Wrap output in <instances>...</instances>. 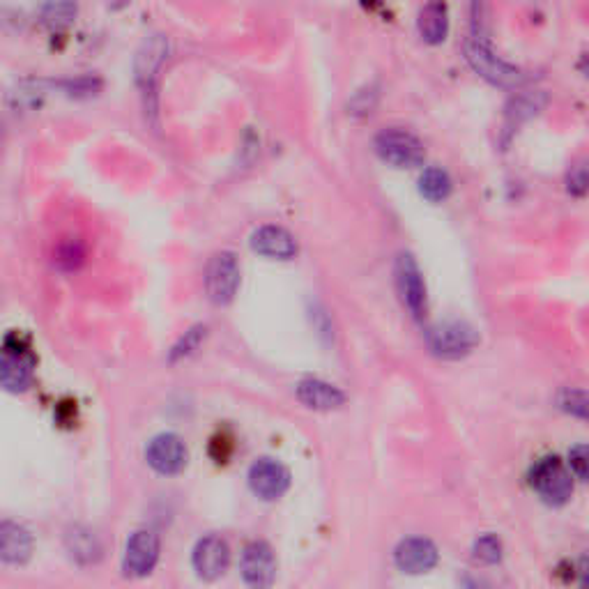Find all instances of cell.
Listing matches in <instances>:
<instances>
[{"mask_svg":"<svg viewBox=\"0 0 589 589\" xmlns=\"http://www.w3.org/2000/svg\"><path fill=\"white\" fill-rule=\"evenodd\" d=\"M166 53L168 42L164 40V35L145 37L139 53H136V81L141 83L143 90L152 88V81H155V74L166 58Z\"/></svg>","mask_w":589,"mask_h":589,"instance_id":"9a60e30c","label":"cell"},{"mask_svg":"<svg viewBox=\"0 0 589 589\" xmlns=\"http://www.w3.org/2000/svg\"><path fill=\"white\" fill-rule=\"evenodd\" d=\"M417 26H419V35L424 37V42H428V44L445 42V37L449 33L447 7L440 5V3L426 5L424 10L419 12Z\"/></svg>","mask_w":589,"mask_h":589,"instance_id":"ac0fdd59","label":"cell"},{"mask_svg":"<svg viewBox=\"0 0 589 589\" xmlns=\"http://www.w3.org/2000/svg\"><path fill=\"white\" fill-rule=\"evenodd\" d=\"M0 378H3V387L7 392H26L30 378H33V359L26 355V350L12 348L7 343L3 350V362H0Z\"/></svg>","mask_w":589,"mask_h":589,"instance_id":"5bb4252c","label":"cell"},{"mask_svg":"<svg viewBox=\"0 0 589 589\" xmlns=\"http://www.w3.org/2000/svg\"><path fill=\"white\" fill-rule=\"evenodd\" d=\"M86 258V249L79 240H67L56 249V265L60 270H76Z\"/></svg>","mask_w":589,"mask_h":589,"instance_id":"cb8c5ba5","label":"cell"},{"mask_svg":"<svg viewBox=\"0 0 589 589\" xmlns=\"http://www.w3.org/2000/svg\"><path fill=\"white\" fill-rule=\"evenodd\" d=\"M569 465L578 479L589 481V445H578L571 449Z\"/></svg>","mask_w":589,"mask_h":589,"instance_id":"f1b7e54d","label":"cell"},{"mask_svg":"<svg viewBox=\"0 0 589 589\" xmlns=\"http://www.w3.org/2000/svg\"><path fill=\"white\" fill-rule=\"evenodd\" d=\"M472 555L481 564H497L502 560V541L495 534H484V537L474 541Z\"/></svg>","mask_w":589,"mask_h":589,"instance_id":"603a6c76","label":"cell"},{"mask_svg":"<svg viewBox=\"0 0 589 589\" xmlns=\"http://www.w3.org/2000/svg\"><path fill=\"white\" fill-rule=\"evenodd\" d=\"M530 484L537 495L546 504L560 507V504L569 502L573 495V479L571 472L564 468V463L555 456H546L534 465L530 474Z\"/></svg>","mask_w":589,"mask_h":589,"instance_id":"7a4b0ae2","label":"cell"},{"mask_svg":"<svg viewBox=\"0 0 589 589\" xmlns=\"http://www.w3.org/2000/svg\"><path fill=\"white\" fill-rule=\"evenodd\" d=\"M396 286H399L401 300L408 311L415 318H422L426 311V283L422 277V270H419L417 260L410 254H401L396 258Z\"/></svg>","mask_w":589,"mask_h":589,"instance_id":"52a82bcc","label":"cell"},{"mask_svg":"<svg viewBox=\"0 0 589 589\" xmlns=\"http://www.w3.org/2000/svg\"><path fill=\"white\" fill-rule=\"evenodd\" d=\"M63 86L67 88V93L76 95V97H86V95H95L99 88H102V81L97 76H79L74 81H65Z\"/></svg>","mask_w":589,"mask_h":589,"instance_id":"83f0119b","label":"cell"},{"mask_svg":"<svg viewBox=\"0 0 589 589\" xmlns=\"http://www.w3.org/2000/svg\"><path fill=\"white\" fill-rule=\"evenodd\" d=\"M419 191H422V196L431 203L445 201V198L451 194L449 173L445 171V168H438V166L426 168L422 178H419Z\"/></svg>","mask_w":589,"mask_h":589,"instance_id":"ffe728a7","label":"cell"},{"mask_svg":"<svg viewBox=\"0 0 589 589\" xmlns=\"http://www.w3.org/2000/svg\"><path fill=\"white\" fill-rule=\"evenodd\" d=\"M249 486L263 500H279L290 486V472L274 458H260L249 470Z\"/></svg>","mask_w":589,"mask_h":589,"instance_id":"8fae6325","label":"cell"},{"mask_svg":"<svg viewBox=\"0 0 589 589\" xmlns=\"http://www.w3.org/2000/svg\"><path fill=\"white\" fill-rule=\"evenodd\" d=\"M566 189L573 196H587L589 194V159L578 162L566 175Z\"/></svg>","mask_w":589,"mask_h":589,"instance_id":"d4e9b609","label":"cell"},{"mask_svg":"<svg viewBox=\"0 0 589 589\" xmlns=\"http://www.w3.org/2000/svg\"><path fill=\"white\" fill-rule=\"evenodd\" d=\"M396 566L403 573H426L431 571L435 564H438V548H435L433 541H428L424 537H410L399 543L394 553Z\"/></svg>","mask_w":589,"mask_h":589,"instance_id":"7c38bea8","label":"cell"},{"mask_svg":"<svg viewBox=\"0 0 589 589\" xmlns=\"http://www.w3.org/2000/svg\"><path fill=\"white\" fill-rule=\"evenodd\" d=\"M67 550H70L76 562L90 564L99 557V541L86 527H72L67 532Z\"/></svg>","mask_w":589,"mask_h":589,"instance_id":"d6986e66","label":"cell"},{"mask_svg":"<svg viewBox=\"0 0 589 589\" xmlns=\"http://www.w3.org/2000/svg\"><path fill=\"white\" fill-rule=\"evenodd\" d=\"M148 463L152 470H157L159 474H178L185 470L187 465V447L182 438H178L175 433H162L157 438H152L148 445Z\"/></svg>","mask_w":589,"mask_h":589,"instance_id":"9c48e42d","label":"cell"},{"mask_svg":"<svg viewBox=\"0 0 589 589\" xmlns=\"http://www.w3.org/2000/svg\"><path fill=\"white\" fill-rule=\"evenodd\" d=\"M191 562H194L198 576L205 580H217L219 576H224L228 564H231V548L219 534H208L196 543Z\"/></svg>","mask_w":589,"mask_h":589,"instance_id":"30bf717a","label":"cell"},{"mask_svg":"<svg viewBox=\"0 0 589 589\" xmlns=\"http://www.w3.org/2000/svg\"><path fill=\"white\" fill-rule=\"evenodd\" d=\"M479 343V334L472 325L461 320H447L428 330V346L442 359H458L470 355Z\"/></svg>","mask_w":589,"mask_h":589,"instance_id":"277c9868","label":"cell"},{"mask_svg":"<svg viewBox=\"0 0 589 589\" xmlns=\"http://www.w3.org/2000/svg\"><path fill=\"white\" fill-rule=\"evenodd\" d=\"M297 399L313 410H336L346 403V396H343L339 387L316 378L302 380L300 385H297Z\"/></svg>","mask_w":589,"mask_h":589,"instance_id":"e0dca14e","label":"cell"},{"mask_svg":"<svg viewBox=\"0 0 589 589\" xmlns=\"http://www.w3.org/2000/svg\"><path fill=\"white\" fill-rule=\"evenodd\" d=\"M159 560V537L150 530L134 532L125 548V573L132 578H143L155 569Z\"/></svg>","mask_w":589,"mask_h":589,"instance_id":"ba28073f","label":"cell"},{"mask_svg":"<svg viewBox=\"0 0 589 589\" xmlns=\"http://www.w3.org/2000/svg\"><path fill=\"white\" fill-rule=\"evenodd\" d=\"M240 286V263L231 251H219L205 267V290L214 304H228Z\"/></svg>","mask_w":589,"mask_h":589,"instance_id":"5b68a950","label":"cell"},{"mask_svg":"<svg viewBox=\"0 0 589 589\" xmlns=\"http://www.w3.org/2000/svg\"><path fill=\"white\" fill-rule=\"evenodd\" d=\"M251 249L258 251L260 256H270L279 260H288L297 254V242L290 231L283 226H260L251 235Z\"/></svg>","mask_w":589,"mask_h":589,"instance_id":"4fadbf2b","label":"cell"},{"mask_svg":"<svg viewBox=\"0 0 589 589\" xmlns=\"http://www.w3.org/2000/svg\"><path fill=\"white\" fill-rule=\"evenodd\" d=\"M463 589H491V585L479 578H463Z\"/></svg>","mask_w":589,"mask_h":589,"instance_id":"4dcf8cb0","label":"cell"},{"mask_svg":"<svg viewBox=\"0 0 589 589\" xmlns=\"http://www.w3.org/2000/svg\"><path fill=\"white\" fill-rule=\"evenodd\" d=\"M578 587L589 589V553L583 555V560L578 564Z\"/></svg>","mask_w":589,"mask_h":589,"instance_id":"f546056e","label":"cell"},{"mask_svg":"<svg viewBox=\"0 0 589 589\" xmlns=\"http://www.w3.org/2000/svg\"><path fill=\"white\" fill-rule=\"evenodd\" d=\"M244 583L254 589L272 587L274 576H277V560H274L272 548L265 541H251L242 550L240 560Z\"/></svg>","mask_w":589,"mask_h":589,"instance_id":"8992f818","label":"cell"},{"mask_svg":"<svg viewBox=\"0 0 589 589\" xmlns=\"http://www.w3.org/2000/svg\"><path fill=\"white\" fill-rule=\"evenodd\" d=\"M580 70H583L585 76L589 79V56H585L583 60H580Z\"/></svg>","mask_w":589,"mask_h":589,"instance_id":"1f68e13d","label":"cell"},{"mask_svg":"<svg viewBox=\"0 0 589 589\" xmlns=\"http://www.w3.org/2000/svg\"><path fill=\"white\" fill-rule=\"evenodd\" d=\"M378 157L394 168H412L424 162V145L415 134L392 127L382 129L373 141Z\"/></svg>","mask_w":589,"mask_h":589,"instance_id":"3957f363","label":"cell"},{"mask_svg":"<svg viewBox=\"0 0 589 589\" xmlns=\"http://www.w3.org/2000/svg\"><path fill=\"white\" fill-rule=\"evenodd\" d=\"M560 408L569 415L578 417V419H587L589 422V392L587 389H564L560 394Z\"/></svg>","mask_w":589,"mask_h":589,"instance_id":"7402d4cb","label":"cell"},{"mask_svg":"<svg viewBox=\"0 0 589 589\" xmlns=\"http://www.w3.org/2000/svg\"><path fill=\"white\" fill-rule=\"evenodd\" d=\"M33 550V537L24 525L5 520L0 525V557L5 564H24Z\"/></svg>","mask_w":589,"mask_h":589,"instance_id":"2e32d148","label":"cell"},{"mask_svg":"<svg viewBox=\"0 0 589 589\" xmlns=\"http://www.w3.org/2000/svg\"><path fill=\"white\" fill-rule=\"evenodd\" d=\"M543 104H546V95H541V93L518 95L514 102L507 106V118H509L511 125H518V122L537 116Z\"/></svg>","mask_w":589,"mask_h":589,"instance_id":"44dd1931","label":"cell"},{"mask_svg":"<svg viewBox=\"0 0 589 589\" xmlns=\"http://www.w3.org/2000/svg\"><path fill=\"white\" fill-rule=\"evenodd\" d=\"M203 336H205V327H201V325L191 327V330L182 336L178 346L173 348L171 359H180V357H187L189 353H194V350L198 348V343L203 341Z\"/></svg>","mask_w":589,"mask_h":589,"instance_id":"4316f807","label":"cell"},{"mask_svg":"<svg viewBox=\"0 0 589 589\" xmlns=\"http://www.w3.org/2000/svg\"><path fill=\"white\" fill-rule=\"evenodd\" d=\"M76 14V5L72 3H51V5H44L42 10V17L47 21L49 26H65L70 24Z\"/></svg>","mask_w":589,"mask_h":589,"instance_id":"484cf974","label":"cell"},{"mask_svg":"<svg viewBox=\"0 0 589 589\" xmlns=\"http://www.w3.org/2000/svg\"><path fill=\"white\" fill-rule=\"evenodd\" d=\"M465 58H468L472 70L479 76H484L486 81H491L493 86L516 88L525 81L523 70H518L516 65H509L507 60L495 56L491 44L486 42L484 33L477 26H474L472 35L465 42Z\"/></svg>","mask_w":589,"mask_h":589,"instance_id":"6da1fadb","label":"cell"}]
</instances>
